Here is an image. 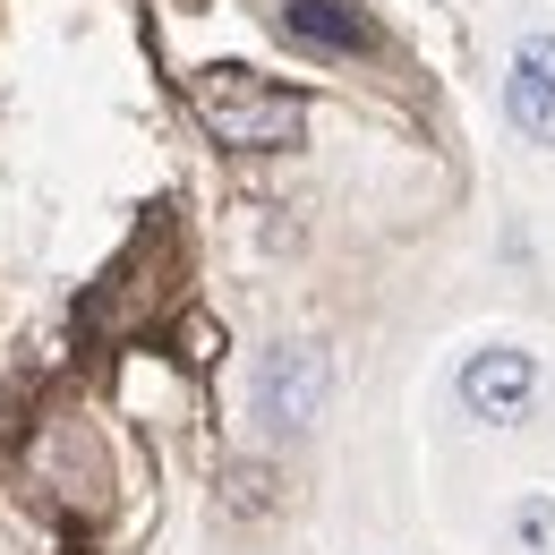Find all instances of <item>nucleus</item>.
<instances>
[{"label":"nucleus","instance_id":"2","mask_svg":"<svg viewBox=\"0 0 555 555\" xmlns=\"http://www.w3.org/2000/svg\"><path fill=\"white\" fill-rule=\"evenodd\" d=\"M248 402L274 436H299L308 418L325 411V350L317 343H274L257 350V376H248Z\"/></svg>","mask_w":555,"mask_h":555},{"label":"nucleus","instance_id":"1","mask_svg":"<svg viewBox=\"0 0 555 555\" xmlns=\"http://www.w3.org/2000/svg\"><path fill=\"white\" fill-rule=\"evenodd\" d=\"M189 103H197L206 138L240 145V154H282V145L308 138V94H291V86H274L257 69H231V61L189 77Z\"/></svg>","mask_w":555,"mask_h":555},{"label":"nucleus","instance_id":"4","mask_svg":"<svg viewBox=\"0 0 555 555\" xmlns=\"http://www.w3.org/2000/svg\"><path fill=\"white\" fill-rule=\"evenodd\" d=\"M530 393H539V359L530 350H513V343L470 350V367H462V411L470 418H521Z\"/></svg>","mask_w":555,"mask_h":555},{"label":"nucleus","instance_id":"3","mask_svg":"<svg viewBox=\"0 0 555 555\" xmlns=\"http://www.w3.org/2000/svg\"><path fill=\"white\" fill-rule=\"evenodd\" d=\"M274 26L299 52H325V61H359L376 52V17L359 0H274Z\"/></svg>","mask_w":555,"mask_h":555},{"label":"nucleus","instance_id":"5","mask_svg":"<svg viewBox=\"0 0 555 555\" xmlns=\"http://www.w3.org/2000/svg\"><path fill=\"white\" fill-rule=\"evenodd\" d=\"M504 112L530 145L555 154V35H530L513 43V69H504Z\"/></svg>","mask_w":555,"mask_h":555}]
</instances>
